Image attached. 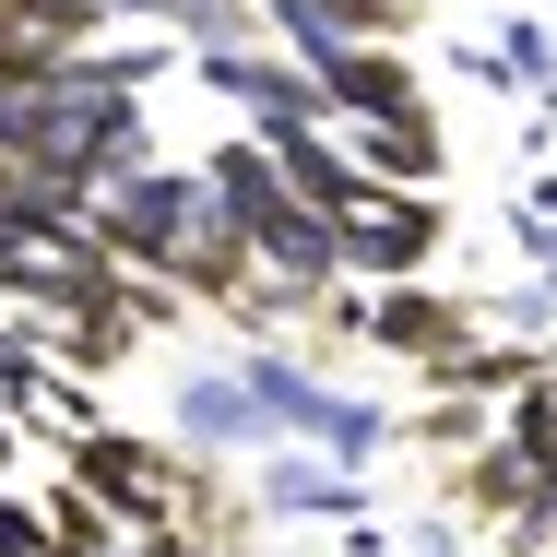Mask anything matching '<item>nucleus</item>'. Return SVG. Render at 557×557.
<instances>
[{
    "instance_id": "nucleus-1",
    "label": "nucleus",
    "mask_w": 557,
    "mask_h": 557,
    "mask_svg": "<svg viewBox=\"0 0 557 557\" xmlns=\"http://www.w3.org/2000/svg\"><path fill=\"white\" fill-rule=\"evenodd\" d=\"M237 380H249V404H261V428L273 440H297V450H333V462H368V450H392L404 428L368 404V392H333L309 356H237Z\"/></svg>"
},
{
    "instance_id": "nucleus-8",
    "label": "nucleus",
    "mask_w": 557,
    "mask_h": 557,
    "mask_svg": "<svg viewBox=\"0 0 557 557\" xmlns=\"http://www.w3.org/2000/svg\"><path fill=\"white\" fill-rule=\"evenodd\" d=\"M249 498H261L273 522H368V474L333 462V450H285V440H273L261 474H249Z\"/></svg>"
},
{
    "instance_id": "nucleus-5",
    "label": "nucleus",
    "mask_w": 557,
    "mask_h": 557,
    "mask_svg": "<svg viewBox=\"0 0 557 557\" xmlns=\"http://www.w3.org/2000/svg\"><path fill=\"white\" fill-rule=\"evenodd\" d=\"M333 237H344V273H368V285H416V273H440L450 214H440V190H368Z\"/></svg>"
},
{
    "instance_id": "nucleus-12",
    "label": "nucleus",
    "mask_w": 557,
    "mask_h": 557,
    "mask_svg": "<svg viewBox=\"0 0 557 557\" xmlns=\"http://www.w3.org/2000/svg\"><path fill=\"white\" fill-rule=\"evenodd\" d=\"M321 108L333 119H392V108H428V84H416L404 48H344L333 72H321Z\"/></svg>"
},
{
    "instance_id": "nucleus-17",
    "label": "nucleus",
    "mask_w": 557,
    "mask_h": 557,
    "mask_svg": "<svg viewBox=\"0 0 557 557\" xmlns=\"http://www.w3.org/2000/svg\"><path fill=\"white\" fill-rule=\"evenodd\" d=\"M0 557H48V510L24 486H0Z\"/></svg>"
},
{
    "instance_id": "nucleus-7",
    "label": "nucleus",
    "mask_w": 557,
    "mask_h": 557,
    "mask_svg": "<svg viewBox=\"0 0 557 557\" xmlns=\"http://www.w3.org/2000/svg\"><path fill=\"white\" fill-rule=\"evenodd\" d=\"M249 261H261V285L297 297V309H321L344 285V237H333V214H309V202H273V214L249 225Z\"/></svg>"
},
{
    "instance_id": "nucleus-15",
    "label": "nucleus",
    "mask_w": 557,
    "mask_h": 557,
    "mask_svg": "<svg viewBox=\"0 0 557 557\" xmlns=\"http://www.w3.org/2000/svg\"><path fill=\"white\" fill-rule=\"evenodd\" d=\"M462 486H474V510H522V498L546 486V462H522L510 440H486V450H474V474H462Z\"/></svg>"
},
{
    "instance_id": "nucleus-13",
    "label": "nucleus",
    "mask_w": 557,
    "mask_h": 557,
    "mask_svg": "<svg viewBox=\"0 0 557 557\" xmlns=\"http://www.w3.org/2000/svg\"><path fill=\"white\" fill-rule=\"evenodd\" d=\"M166 273H178V297H237V285H261V261H249V225L237 214H202L190 225V237H178V261H166Z\"/></svg>"
},
{
    "instance_id": "nucleus-9",
    "label": "nucleus",
    "mask_w": 557,
    "mask_h": 557,
    "mask_svg": "<svg viewBox=\"0 0 557 557\" xmlns=\"http://www.w3.org/2000/svg\"><path fill=\"white\" fill-rule=\"evenodd\" d=\"M166 416H178V440L202 450V462H237V450H261V440H273L237 368H178V392H166Z\"/></svg>"
},
{
    "instance_id": "nucleus-11",
    "label": "nucleus",
    "mask_w": 557,
    "mask_h": 557,
    "mask_svg": "<svg viewBox=\"0 0 557 557\" xmlns=\"http://www.w3.org/2000/svg\"><path fill=\"white\" fill-rule=\"evenodd\" d=\"M344 143H356V166L380 178V190H428L450 166V143H440V119L428 108H392V119H344Z\"/></svg>"
},
{
    "instance_id": "nucleus-21",
    "label": "nucleus",
    "mask_w": 557,
    "mask_h": 557,
    "mask_svg": "<svg viewBox=\"0 0 557 557\" xmlns=\"http://www.w3.org/2000/svg\"><path fill=\"white\" fill-rule=\"evenodd\" d=\"M522 143H534V154L557 143V96H534V119H522Z\"/></svg>"
},
{
    "instance_id": "nucleus-10",
    "label": "nucleus",
    "mask_w": 557,
    "mask_h": 557,
    "mask_svg": "<svg viewBox=\"0 0 557 557\" xmlns=\"http://www.w3.org/2000/svg\"><path fill=\"white\" fill-rule=\"evenodd\" d=\"M273 178H285V202H309V214H333V225L356 214L368 190H380V178L356 166L344 119H321V131H285V143H273Z\"/></svg>"
},
{
    "instance_id": "nucleus-2",
    "label": "nucleus",
    "mask_w": 557,
    "mask_h": 557,
    "mask_svg": "<svg viewBox=\"0 0 557 557\" xmlns=\"http://www.w3.org/2000/svg\"><path fill=\"white\" fill-rule=\"evenodd\" d=\"M214 214V190H202V166H166V154H154V166H143V178H119V190H96V249H108L119 273H166V261H178V237H190V225Z\"/></svg>"
},
{
    "instance_id": "nucleus-4",
    "label": "nucleus",
    "mask_w": 557,
    "mask_h": 557,
    "mask_svg": "<svg viewBox=\"0 0 557 557\" xmlns=\"http://www.w3.org/2000/svg\"><path fill=\"white\" fill-rule=\"evenodd\" d=\"M190 84L225 96V108H249V143H285V131H321V84L285 60V48H190Z\"/></svg>"
},
{
    "instance_id": "nucleus-18",
    "label": "nucleus",
    "mask_w": 557,
    "mask_h": 557,
    "mask_svg": "<svg viewBox=\"0 0 557 557\" xmlns=\"http://www.w3.org/2000/svg\"><path fill=\"white\" fill-rule=\"evenodd\" d=\"M36 380H48V356H36L24 333H0V416H24V392H36Z\"/></svg>"
},
{
    "instance_id": "nucleus-6",
    "label": "nucleus",
    "mask_w": 557,
    "mask_h": 557,
    "mask_svg": "<svg viewBox=\"0 0 557 557\" xmlns=\"http://www.w3.org/2000/svg\"><path fill=\"white\" fill-rule=\"evenodd\" d=\"M356 344H380V356H416V368L440 380L450 356H474V309L450 297L440 273H416V285H380V297L356 309Z\"/></svg>"
},
{
    "instance_id": "nucleus-20",
    "label": "nucleus",
    "mask_w": 557,
    "mask_h": 557,
    "mask_svg": "<svg viewBox=\"0 0 557 557\" xmlns=\"http://www.w3.org/2000/svg\"><path fill=\"white\" fill-rule=\"evenodd\" d=\"M404 546H416V557H462V522H450V510H440V522H416Z\"/></svg>"
},
{
    "instance_id": "nucleus-14",
    "label": "nucleus",
    "mask_w": 557,
    "mask_h": 557,
    "mask_svg": "<svg viewBox=\"0 0 557 557\" xmlns=\"http://www.w3.org/2000/svg\"><path fill=\"white\" fill-rule=\"evenodd\" d=\"M202 190H214V214L261 225L273 202H285V178H273V143H249V131H237V143H214V154H202Z\"/></svg>"
},
{
    "instance_id": "nucleus-3",
    "label": "nucleus",
    "mask_w": 557,
    "mask_h": 557,
    "mask_svg": "<svg viewBox=\"0 0 557 557\" xmlns=\"http://www.w3.org/2000/svg\"><path fill=\"white\" fill-rule=\"evenodd\" d=\"M72 462V486L108 510V522H131V534H154V522H178V498H190V462H166L154 440H119V428H96V440L60 450Z\"/></svg>"
},
{
    "instance_id": "nucleus-19",
    "label": "nucleus",
    "mask_w": 557,
    "mask_h": 557,
    "mask_svg": "<svg viewBox=\"0 0 557 557\" xmlns=\"http://www.w3.org/2000/svg\"><path fill=\"white\" fill-rule=\"evenodd\" d=\"M24 462H36V428H24V416H0V486H12Z\"/></svg>"
},
{
    "instance_id": "nucleus-16",
    "label": "nucleus",
    "mask_w": 557,
    "mask_h": 557,
    "mask_svg": "<svg viewBox=\"0 0 557 557\" xmlns=\"http://www.w3.org/2000/svg\"><path fill=\"white\" fill-rule=\"evenodd\" d=\"M486 48H498V72H510V84H534V96H557V36L534 24V12H522V24H498Z\"/></svg>"
}]
</instances>
